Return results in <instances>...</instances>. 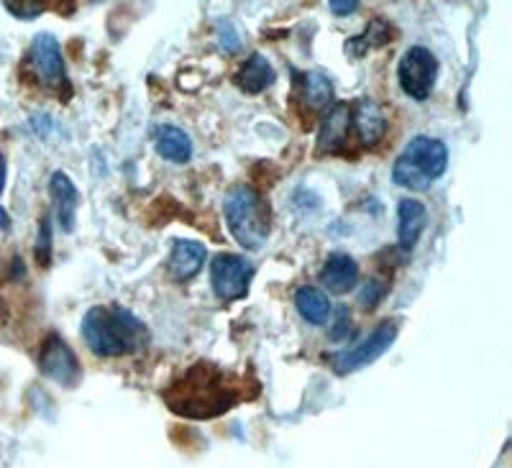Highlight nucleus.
<instances>
[{
    "label": "nucleus",
    "mask_w": 512,
    "mask_h": 468,
    "mask_svg": "<svg viewBox=\"0 0 512 468\" xmlns=\"http://www.w3.org/2000/svg\"><path fill=\"white\" fill-rule=\"evenodd\" d=\"M31 67L41 85L54 87V90H67V75H64V59L59 41L52 34H39L31 41Z\"/></svg>",
    "instance_id": "7"
},
{
    "label": "nucleus",
    "mask_w": 512,
    "mask_h": 468,
    "mask_svg": "<svg viewBox=\"0 0 512 468\" xmlns=\"http://www.w3.org/2000/svg\"><path fill=\"white\" fill-rule=\"evenodd\" d=\"M3 187H6V159L0 154V192H3Z\"/></svg>",
    "instance_id": "27"
},
{
    "label": "nucleus",
    "mask_w": 512,
    "mask_h": 468,
    "mask_svg": "<svg viewBox=\"0 0 512 468\" xmlns=\"http://www.w3.org/2000/svg\"><path fill=\"white\" fill-rule=\"evenodd\" d=\"M438 77V59L433 52L425 47H410L408 52L402 54L400 67H397V80L400 87L410 98L425 100L431 95L433 85Z\"/></svg>",
    "instance_id": "5"
},
{
    "label": "nucleus",
    "mask_w": 512,
    "mask_h": 468,
    "mask_svg": "<svg viewBox=\"0 0 512 468\" xmlns=\"http://www.w3.org/2000/svg\"><path fill=\"white\" fill-rule=\"evenodd\" d=\"M390 36V26L384 24V21H374L372 26H367V34H361L359 39H351L349 44H346V49H349L351 54H356V57H361V54L369 52V49L387 44Z\"/></svg>",
    "instance_id": "20"
},
{
    "label": "nucleus",
    "mask_w": 512,
    "mask_h": 468,
    "mask_svg": "<svg viewBox=\"0 0 512 468\" xmlns=\"http://www.w3.org/2000/svg\"><path fill=\"white\" fill-rule=\"evenodd\" d=\"M11 226V218H8V213L3 208H0V231H6V228Z\"/></svg>",
    "instance_id": "28"
},
{
    "label": "nucleus",
    "mask_w": 512,
    "mask_h": 468,
    "mask_svg": "<svg viewBox=\"0 0 512 468\" xmlns=\"http://www.w3.org/2000/svg\"><path fill=\"white\" fill-rule=\"evenodd\" d=\"M446 144L431 136H415L392 167V180L405 190H425L446 172Z\"/></svg>",
    "instance_id": "4"
},
{
    "label": "nucleus",
    "mask_w": 512,
    "mask_h": 468,
    "mask_svg": "<svg viewBox=\"0 0 512 468\" xmlns=\"http://www.w3.org/2000/svg\"><path fill=\"white\" fill-rule=\"evenodd\" d=\"M39 366L52 382L62 384V387H75L82 376V369L80 364H77L75 353L70 351V346H67L59 336H49L47 343L41 346Z\"/></svg>",
    "instance_id": "9"
},
{
    "label": "nucleus",
    "mask_w": 512,
    "mask_h": 468,
    "mask_svg": "<svg viewBox=\"0 0 512 468\" xmlns=\"http://www.w3.org/2000/svg\"><path fill=\"white\" fill-rule=\"evenodd\" d=\"M154 141H157L159 154H162L164 159H169V162H175V164L190 162L192 141H190V136L182 131V128H177V126L157 128V136H154Z\"/></svg>",
    "instance_id": "16"
},
{
    "label": "nucleus",
    "mask_w": 512,
    "mask_h": 468,
    "mask_svg": "<svg viewBox=\"0 0 512 468\" xmlns=\"http://www.w3.org/2000/svg\"><path fill=\"white\" fill-rule=\"evenodd\" d=\"M149 330L123 307H93L82 320V338L95 356H128L146 346Z\"/></svg>",
    "instance_id": "2"
},
{
    "label": "nucleus",
    "mask_w": 512,
    "mask_h": 468,
    "mask_svg": "<svg viewBox=\"0 0 512 468\" xmlns=\"http://www.w3.org/2000/svg\"><path fill=\"white\" fill-rule=\"evenodd\" d=\"M397 215H400V231H397L400 233V249L413 251L420 233H423L425 228V220H428L425 208L418 203V200H402Z\"/></svg>",
    "instance_id": "15"
},
{
    "label": "nucleus",
    "mask_w": 512,
    "mask_h": 468,
    "mask_svg": "<svg viewBox=\"0 0 512 468\" xmlns=\"http://www.w3.org/2000/svg\"><path fill=\"white\" fill-rule=\"evenodd\" d=\"M387 295V284L379 282V279H369V284L361 289V297H359V305L364 310H374V307L382 302V297Z\"/></svg>",
    "instance_id": "22"
},
{
    "label": "nucleus",
    "mask_w": 512,
    "mask_h": 468,
    "mask_svg": "<svg viewBox=\"0 0 512 468\" xmlns=\"http://www.w3.org/2000/svg\"><path fill=\"white\" fill-rule=\"evenodd\" d=\"M205 261V246L198 241H175L172 243V254H169V274L175 279H190L200 272Z\"/></svg>",
    "instance_id": "14"
},
{
    "label": "nucleus",
    "mask_w": 512,
    "mask_h": 468,
    "mask_svg": "<svg viewBox=\"0 0 512 468\" xmlns=\"http://www.w3.org/2000/svg\"><path fill=\"white\" fill-rule=\"evenodd\" d=\"M395 336H397L395 325L392 323L379 325V328L374 330L372 336L361 343L359 348H354V351H344V353H333L331 366L338 371V374H349V371H356L361 369V366L372 364V361H377L379 356L392 346Z\"/></svg>",
    "instance_id": "8"
},
{
    "label": "nucleus",
    "mask_w": 512,
    "mask_h": 468,
    "mask_svg": "<svg viewBox=\"0 0 512 468\" xmlns=\"http://www.w3.org/2000/svg\"><path fill=\"white\" fill-rule=\"evenodd\" d=\"M3 6L11 16L21 18V21H31L44 13V0H3Z\"/></svg>",
    "instance_id": "21"
},
{
    "label": "nucleus",
    "mask_w": 512,
    "mask_h": 468,
    "mask_svg": "<svg viewBox=\"0 0 512 468\" xmlns=\"http://www.w3.org/2000/svg\"><path fill=\"white\" fill-rule=\"evenodd\" d=\"M359 282V266L349 254H331L323 266V284L333 295H346Z\"/></svg>",
    "instance_id": "13"
},
{
    "label": "nucleus",
    "mask_w": 512,
    "mask_h": 468,
    "mask_svg": "<svg viewBox=\"0 0 512 468\" xmlns=\"http://www.w3.org/2000/svg\"><path fill=\"white\" fill-rule=\"evenodd\" d=\"M351 108L349 103H336L323 118L318 133V154H341L349 146Z\"/></svg>",
    "instance_id": "10"
},
{
    "label": "nucleus",
    "mask_w": 512,
    "mask_h": 468,
    "mask_svg": "<svg viewBox=\"0 0 512 468\" xmlns=\"http://www.w3.org/2000/svg\"><path fill=\"white\" fill-rule=\"evenodd\" d=\"M303 98L310 108L323 110L333 98V85L326 75L320 72H305L303 75Z\"/></svg>",
    "instance_id": "19"
},
{
    "label": "nucleus",
    "mask_w": 512,
    "mask_h": 468,
    "mask_svg": "<svg viewBox=\"0 0 512 468\" xmlns=\"http://www.w3.org/2000/svg\"><path fill=\"white\" fill-rule=\"evenodd\" d=\"M254 266L236 254H221L210 264V282L221 300H241L249 292Z\"/></svg>",
    "instance_id": "6"
},
{
    "label": "nucleus",
    "mask_w": 512,
    "mask_h": 468,
    "mask_svg": "<svg viewBox=\"0 0 512 468\" xmlns=\"http://www.w3.org/2000/svg\"><path fill=\"white\" fill-rule=\"evenodd\" d=\"M49 256H52V226H49V218H44L39 226V241H36V259L47 266Z\"/></svg>",
    "instance_id": "23"
},
{
    "label": "nucleus",
    "mask_w": 512,
    "mask_h": 468,
    "mask_svg": "<svg viewBox=\"0 0 512 468\" xmlns=\"http://www.w3.org/2000/svg\"><path fill=\"white\" fill-rule=\"evenodd\" d=\"M49 192H52L54 210H57V220L62 231H72L75 228V213L80 195H77L75 185L64 172H54L52 182H49Z\"/></svg>",
    "instance_id": "11"
},
{
    "label": "nucleus",
    "mask_w": 512,
    "mask_h": 468,
    "mask_svg": "<svg viewBox=\"0 0 512 468\" xmlns=\"http://www.w3.org/2000/svg\"><path fill=\"white\" fill-rule=\"evenodd\" d=\"M272 82H274L272 64H269L262 54H251V57L246 59L244 67L239 70V75H236V85L249 95L262 93L264 87H269Z\"/></svg>",
    "instance_id": "17"
},
{
    "label": "nucleus",
    "mask_w": 512,
    "mask_h": 468,
    "mask_svg": "<svg viewBox=\"0 0 512 468\" xmlns=\"http://www.w3.org/2000/svg\"><path fill=\"white\" fill-rule=\"evenodd\" d=\"M356 6H359V0H331V11L336 16H349L356 11Z\"/></svg>",
    "instance_id": "26"
},
{
    "label": "nucleus",
    "mask_w": 512,
    "mask_h": 468,
    "mask_svg": "<svg viewBox=\"0 0 512 468\" xmlns=\"http://www.w3.org/2000/svg\"><path fill=\"white\" fill-rule=\"evenodd\" d=\"M349 318H346V310L338 312V325L331 330L333 333V341H344V338H349Z\"/></svg>",
    "instance_id": "25"
},
{
    "label": "nucleus",
    "mask_w": 512,
    "mask_h": 468,
    "mask_svg": "<svg viewBox=\"0 0 512 468\" xmlns=\"http://www.w3.org/2000/svg\"><path fill=\"white\" fill-rule=\"evenodd\" d=\"M246 397L239 379H233L216 364L200 361L192 369H187L180 379L172 382V387L164 389V402L169 410L180 417L192 420H210L239 405Z\"/></svg>",
    "instance_id": "1"
},
{
    "label": "nucleus",
    "mask_w": 512,
    "mask_h": 468,
    "mask_svg": "<svg viewBox=\"0 0 512 468\" xmlns=\"http://www.w3.org/2000/svg\"><path fill=\"white\" fill-rule=\"evenodd\" d=\"M351 126L359 133V141L364 146L379 144V139L384 136V128H387V121H384V113L374 100H359L356 110L351 113Z\"/></svg>",
    "instance_id": "12"
},
{
    "label": "nucleus",
    "mask_w": 512,
    "mask_h": 468,
    "mask_svg": "<svg viewBox=\"0 0 512 468\" xmlns=\"http://www.w3.org/2000/svg\"><path fill=\"white\" fill-rule=\"evenodd\" d=\"M221 47L226 49V52H236V49H239V36L233 34L231 24H221Z\"/></svg>",
    "instance_id": "24"
},
{
    "label": "nucleus",
    "mask_w": 512,
    "mask_h": 468,
    "mask_svg": "<svg viewBox=\"0 0 512 468\" xmlns=\"http://www.w3.org/2000/svg\"><path fill=\"white\" fill-rule=\"evenodd\" d=\"M295 302L300 315H303L308 323L323 325L328 323V318H331V300H328L326 292H320V289L303 287L300 292H297Z\"/></svg>",
    "instance_id": "18"
},
{
    "label": "nucleus",
    "mask_w": 512,
    "mask_h": 468,
    "mask_svg": "<svg viewBox=\"0 0 512 468\" xmlns=\"http://www.w3.org/2000/svg\"><path fill=\"white\" fill-rule=\"evenodd\" d=\"M226 223L244 249H262L269 236V205L254 187L239 185L226 195Z\"/></svg>",
    "instance_id": "3"
}]
</instances>
